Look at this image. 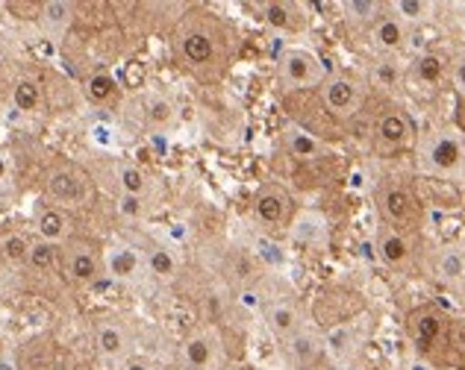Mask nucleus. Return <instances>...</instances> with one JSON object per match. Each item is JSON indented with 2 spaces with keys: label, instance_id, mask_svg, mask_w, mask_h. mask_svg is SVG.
Segmentation results:
<instances>
[{
  "label": "nucleus",
  "instance_id": "obj_39",
  "mask_svg": "<svg viewBox=\"0 0 465 370\" xmlns=\"http://www.w3.org/2000/svg\"><path fill=\"white\" fill-rule=\"evenodd\" d=\"M0 370H15V365H12L9 359H0Z\"/></svg>",
  "mask_w": 465,
  "mask_h": 370
},
{
  "label": "nucleus",
  "instance_id": "obj_24",
  "mask_svg": "<svg viewBox=\"0 0 465 370\" xmlns=\"http://www.w3.org/2000/svg\"><path fill=\"white\" fill-rule=\"evenodd\" d=\"M322 218H318L315 212H298L295 218H292V227H289V236L301 241V244H312L318 236H322Z\"/></svg>",
  "mask_w": 465,
  "mask_h": 370
},
{
  "label": "nucleus",
  "instance_id": "obj_31",
  "mask_svg": "<svg viewBox=\"0 0 465 370\" xmlns=\"http://www.w3.org/2000/svg\"><path fill=\"white\" fill-rule=\"evenodd\" d=\"M118 185L124 194H133V197H142L144 189H148V177H144V170L136 168V165H121L118 168Z\"/></svg>",
  "mask_w": 465,
  "mask_h": 370
},
{
  "label": "nucleus",
  "instance_id": "obj_16",
  "mask_svg": "<svg viewBox=\"0 0 465 370\" xmlns=\"http://www.w3.org/2000/svg\"><path fill=\"white\" fill-rule=\"evenodd\" d=\"M104 268H106V274L113 277V279L127 282V279H136L139 277L142 258H139L136 250H133V247H127V244H113L104 253Z\"/></svg>",
  "mask_w": 465,
  "mask_h": 370
},
{
  "label": "nucleus",
  "instance_id": "obj_15",
  "mask_svg": "<svg viewBox=\"0 0 465 370\" xmlns=\"http://www.w3.org/2000/svg\"><path fill=\"white\" fill-rule=\"evenodd\" d=\"M65 270L71 282H77V286H94L97 277H101V262H97L94 250H89L85 244H71Z\"/></svg>",
  "mask_w": 465,
  "mask_h": 370
},
{
  "label": "nucleus",
  "instance_id": "obj_37",
  "mask_svg": "<svg viewBox=\"0 0 465 370\" xmlns=\"http://www.w3.org/2000/svg\"><path fill=\"white\" fill-rule=\"evenodd\" d=\"M124 370H153L151 365H144V362H127Z\"/></svg>",
  "mask_w": 465,
  "mask_h": 370
},
{
  "label": "nucleus",
  "instance_id": "obj_1",
  "mask_svg": "<svg viewBox=\"0 0 465 370\" xmlns=\"http://www.w3.org/2000/svg\"><path fill=\"white\" fill-rule=\"evenodd\" d=\"M448 332H450V317L433 303L415 306L407 315V336L412 341L415 353L424 355V359L436 367L457 365L454 355H450Z\"/></svg>",
  "mask_w": 465,
  "mask_h": 370
},
{
  "label": "nucleus",
  "instance_id": "obj_13",
  "mask_svg": "<svg viewBox=\"0 0 465 370\" xmlns=\"http://www.w3.org/2000/svg\"><path fill=\"white\" fill-rule=\"evenodd\" d=\"M377 256L389 268H403L412 258V241L407 239V232H398L383 224L377 232Z\"/></svg>",
  "mask_w": 465,
  "mask_h": 370
},
{
  "label": "nucleus",
  "instance_id": "obj_20",
  "mask_svg": "<svg viewBox=\"0 0 465 370\" xmlns=\"http://www.w3.org/2000/svg\"><path fill=\"white\" fill-rule=\"evenodd\" d=\"M283 144H286V151L295 159H318V156H324V144L318 141V135H312L310 130H303V127H289L283 132Z\"/></svg>",
  "mask_w": 465,
  "mask_h": 370
},
{
  "label": "nucleus",
  "instance_id": "obj_32",
  "mask_svg": "<svg viewBox=\"0 0 465 370\" xmlns=\"http://www.w3.org/2000/svg\"><path fill=\"white\" fill-rule=\"evenodd\" d=\"M27 265L33 270H51L56 265V244H51V241H35L33 250H30Z\"/></svg>",
  "mask_w": 465,
  "mask_h": 370
},
{
  "label": "nucleus",
  "instance_id": "obj_10",
  "mask_svg": "<svg viewBox=\"0 0 465 370\" xmlns=\"http://www.w3.org/2000/svg\"><path fill=\"white\" fill-rule=\"evenodd\" d=\"M218 355V332L213 326L192 329L180 347V359L186 370H213Z\"/></svg>",
  "mask_w": 465,
  "mask_h": 370
},
{
  "label": "nucleus",
  "instance_id": "obj_6",
  "mask_svg": "<svg viewBox=\"0 0 465 370\" xmlns=\"http://www.w3.org/2000/svg\"><path fill=\"white\" fill-rule=\"evenodd\" d=\"M253 218L256 224L265 227V229H280L289 224L292 215V197L283 185L277 182H265L256 189L253 194Z\"/></svg>",
  "mask_w": 465,
  "mask_h": 370
},
{
  "label": "nucleus",
  "instance_id": "obj_18",
  "mask_svg": "<svg viewBox=\"0 0 465 370\" xmlns=\"http://www.w3.org/2000/svg\"><path fill=\"white\" fill-rule=\"evenodd\" d=\"M412 77L421 85H439L448 77V59L436 51H424L412 62Z\"/></svg>",
  "mask_w": 465,
  "mask_h": 370
},
{
  "label": "nucleus",
  "instance_id": "obj_27",
  "mask_svg": "<svg viewBox=\"0 0 465 370\" xmlns=\"http://www.w3.org/2000/svg\"><path fill=\"white\" fill-rule=\"evenodd\" d=\"M39 15L42 21L47 24L51 30L63 33L68 24H71V15H74V6L65 4V0H47V4L39 6Z\"/></svg>",
  "mask_w": 465,
  "mask_h": 370
},
{
  "label": "nucleus",
  "instance_id": "obj_17",
  "mask_svg": "<svg viewBox=\"0 0 465 370\" xmlns=\"http://www.w3.org/2000/svg\"><path fill=\"white\" fill-rule=\"evenodd\" d=\"M265 324H268V329H272L280 341H289L292 336H295V332L303 329L301 312H298L295 303H274L272 308H268Z\"/></svg>",
  "mask_w": 465,
  "mask_h": 370
},
{
  "label": "nucleus",
  "instance_id": "obj_2",
  "mask_svg": "<svg viewBox=\"0 0 465 370\" xmlns=\"http://www.w3.org/2000/svg\"><path fill=\"white\" fill-rule=\"evenodd\" d=\"M377 212H381L386 227L398 229V232L419 229L421 220H424L421 200L403 182H386V185H381V191H377Z\"/></svg>",
  "mask_w": 465,
  "mask_h": 370
},
{
  "label": "nucleus",
  "instance_id": "obj_23",
  "mask_svg": "<svg viewBox=\"0 0 465 370\" xmlns=\"http://www.w3.org/2000/svg\"><path fill=\"white\" fill-rule=\"evenodd\" d=\"M144 265H148V274H153L156 279H163V282H171L177 277V258L171 250H165V247H151Z\"/></svg>",
  "mask_w": 465,
  "mask_h": 370
},
{
  "label": "nucleus",
  "instance_id": "obj_7",
  "mask_svg": "<svg viewBox=\"0 0 465 370\" xmlns=\"http://www.w3.org/2000/svg\"><path fill=\"white\" fill-rule=\"evenodd\" d=\"M424 162L436 177H457L465 168V147L454 132H439L436 139L427 144Z\"/></svg>",
  "mask_w": 465,
  "mask_h": 370
},
{
  "label": "nucleus",
  "instance_id": "obj_19",
  "mask_svg": "<svg viewBox=\"0 0 465 370\" xmlns=\"http://www.w3.org/2000/svg\"><path fill=\"white\" fill-rule=\"evenodd\" d=\"M35 229H39L42 241L59 244V241H65L68 229H71V220H68V215L63 212V209L47 206L39 212V218H35Z\"/></svg>",
  "mask_w": 465,
  "mask_h": 370
},
{
  "label": "nucleus",
  "instance_id": "obj_35",
  "mask_svg": "<svg viewBox=\"0 0 465 370\" xmlns=\"http://www.w3.org/2000/svg\"><path fill=\"white\" fill-rule=\"evenodd\" d=\"M118 212H121V215H127V218H139V215H142V197L121 194V200H118Z\"/></svg>",
  "mask_w": 465,
  "mask_h": 370
},
{
  "label": "nucleus",
  "instance_id": "obj_28",
  "mask_svg": "<svg viewBox=\"0 0 465 370\" xmlns=\"http://www.w3.org/2000/svg\"><path fill=\"white\" fill-rule=\"evenodd\" d=\"M30 250H33V244H30L27 236H24V232H9V236H4V241H0V253H4V258L12 265L27 262Z\"/></svg>",
  "mask_w": 465,
  "mask_h": 370
},
{
  "label": "nucleus",
  "instance_id": "obj_3",
  "mask_svg": "<svg viewBox=\"0 0 465 370\" xmlns=\"http://www.w3.org/2000/svg\"><path fill=\"white\" fill-rule=\"evenodd\" d=\"M415 141V123L412 118L398 106L383 109L374 121V151L381 156L403 153Z\"/></svg>",
  "mask_w": 465,
  "mask_h": 370
},
{
  "label": "nucleus",
  "instance_id": "obj_33",
  "mask_svg": "<svg viewBox=\"0 0 465 370\" xmlns=\"http://www.w3.org/2000/svg\"><path fill=\"white\" fill-rule=\"evenodd\" d=\"M345 12H348L353 21H369V24H374L377 18H381L383 4H374V0H351V4H345Z\"/></svg>",
  "mask_w": 465,
  "mask_h": 370
},
{
  "label": "nucleus",
  "instance_id": "obj_5",
  "mask_svg": "<svg viewBox=\"0 0 465 370\" xmlns=\"http://www.w3.org/2000/svg\"><path fill=\"white\" fill-rule=\"evenodd\" d=\"M318 94H322L327 115L336 121H348L362 109V85L348 77V73H330V77H324V83L318 85Z\"/></svg>",
  "mask_w": 465,
  "mask_h": 370
},
{
  "label": "nucleus",
  "instance_id": "obj_26",
  "mask_svg": "<svg viewBox=\"0 0 465 370\" xmlns=\"http://www.w3.org/2000/svg\"><path fill=\"white\" fill-rule=\"evenodd\" d=\"M118 92V83L113 80V73H104V71H97L89 77V83H85V97H89L92 103H109L115 97Z\"/></svg>",
  "mask_w": 465,
  "mask_h": 370
},
{
  "label": "nucleus",
  "instance_id": "obj_25",
  "mask_svg": "<svg viewBox=\"0 0 465 370\" xmlns=\"http://www.w3.org/2000/svg\"><path fill=\"white\" fill-rule=\"evenodd\" d=\"M371 85L377 92H395L401 80H403V73H401V65L395 59H383V62H377V65L371 68Z\"/></svg>",
  "mask_w": 465,
  "mask_h": 370
},
{
  "label": "nucleus",
  "instance_id": "obj_34",
  "mask_svg": "<svg viewBox=\"0 0 465 370\" xmlns=\"http://www.w3.org/2000/svg\"><path fill=\"white\" fill-rule=\"evenodd\" d=\"M391 9L398 12L401 21H421L427 12H430V4H421V0H398V4H391Z\"/></svg>",
  "mask_w": 465,
  "mask_h": 370
},
{
  "label": "nucleus",
  "instance_id": "obj_11",
  "mask_svg": "<svg viewBox=\"0 0 465 370\" xmlns=\"http://www.w3.org/2000/svg\"><path fill=\"white\" fill-rule=\"evenodd\" d=\"M324 353H327L324 338L312 336V332H307V329L295 332V336L286 341V355L298 370H315L318 365H322Z\"/></svg>",
  "mask_w": 465,
  "mask_h": 370
},
{
  "label": "nucleus",
  "instance_id": "obj_29",
  "mask_svg": "<svg viewBox=\"0 0 465 370\" xmlns=\"http://www.w3.org/2000/svg\"><path fill=\"white\" fill-rule=\"evenodd\" d=\"M144 115H148V123L151 127H168L171 121H174V115H177V109H174V103L168 101V97H163V94H153L151 101H148V109H144Z\"/></svg>",
  "mask_w": 465,
  "mask_h": 370
},
{
  "label": "nucleus",
  "instance_id": "obj_36",
  "mask_svg": "<svg viewBox=\"0 0 465 370\" xmlns=\"http://www.w3.org/2000/svg\"><path fill=\"white\" fill-rule=\"evenodd\" d=\"M450 83H454L457 94L465 101V56L460 62H454V68H450Z\"/></svg>",
  "mask_w": 465,
  "mask_h": 370
},
{
  "label": "nucleus",
  "instance_id": "obj_12",
  "mask_svg": "<svg viewBox=\"0 0 465 370\" xmlns=\"http://www.w3.org/2000/svg\"><path fill=\"white\" fill-rule=\"evenodd\" d=\"M262 21L268 27H274L280 33H301L307 27V15H303V6L289 4V0H272V4H262Z\"/></svg>",
  "mask_w": 465,
  "mask_h": 370
},
{
  "label": "nucleus",
  "instance_id": "obj_21",
  "mask_svg": "<svg viewBox=\"0 0 465 370\" xmlns=\"http://www.w3.org/2000/svg\"><path fill=\"white\" fill-rule=\"evenodd\" d=\"M94 344H97V353L104 355V359L115 362L121 359V355L127 353V336L124 329H121L118 324H101L94 332Z\"/></svg>",
  "mask_w": 465,
  "mask_h": 370
},
{
  "label": "nucleus",
  "instance_id": "obj_4",
  "mask_svg": "<svg viewBox=\"0 0 465 370\" xmlns=\"http://www.w3.org/2000/svg\"><path fill=\"white\" fill-rule=\"evenodd\" d=\"M277 80L283 89H315V85L324 83V68H322V59L315 54L303 51V47H292L277 62Z\"/></svg>",
  "mask_w": 465,
  "mask_h": 370
},
{
  "label": "nucleus",
  "instance_id": "obj_9",
  "mask_svg": "<svg viewBox=\"0 0 465 370\" xmlns=\"http://www.w3.org/2000/svg\"><path fill=\"white\" fill-rule=\"evenodd\" d=\"M45 189H47V197H51V200L65 203V206H77L89 197V180H85V174L74 165H59L47 174Z\"/></svg>",
  "mask_w": 465,
  "mask_h": 370
},
{
  "label": "nucleus",
  "instance_id": "obj_30",
  "mask_svg": "<svg viewBox=\"0 0 465 370\" xmlns=\"http://www.w3.org/2000/svg\"><path fill=\"white\" fill-rule=\"evenodd\" d=\"M436 270L445 282H462L465 279V256L460 250H445L439 256Z\"/></svg>",
  "mask_w": 465,
  "mask_h": 370
},
{
  "label": "nucleus",
  "instance_id": "obj_40",
  "mask_svg": "<svg viewBox=\"0 0 465 370\" xmlns=\"http://www.w3.org/2000/svg\"><path fill=\"white\" fill-rule=\"evenodd\" d=\"M457 123L465 130V101H462V112H460V118H457Z\"/></svg>",
  "mask_w": 465,
  "mask_h": 370
},
{
  "label": "nucleus",
  "instance_id": "obj_14",
  "mask_svg": "<svg viewBox=\"0 0 465 370\" xmlns=\"http://www.w3.org/2000/svg\"><path fill=\"white\" fill-rule=\"evenodd\" d=\"M407 39H410L407 24H403L398 15H381L371 24V42H374L377 51L398 54L407 47Z\"/></svg>",
  "mask_w": 465,
  "mask_h": 370
},
{
  "label": "nucleus",
  "instance_id": "obj_38",
  "mask_svg": "<svg viewBox=\"0 0 465 370\" xmlns=\"http://www.w3.org/2000/svg\"><path fill=\"white\" fill-rule=\"evenodd\" d=\"M6 174H9V165H6V159H4V156H0V182H4V180H6Z\"/></svg>",
  "mask_w": 465,
  "mask_h": 370
},
{
  "label": "nucleus",
  "instance_id": "obj_8",
  "mask_svg": "<svg viewBox=\"0 0 465 370\" xmlns=\"http://www.w3.org/2000/svg\"><path fill=\"white\" fill-rule=\"evenodd\" d=\"M180 56L194 71L218 65V33L210 27H189L180 35Z\"/></svg>",
  "mask_w": 465,
  "mask_h": 370
},
{
  "label": "nucleus",
  "instance_id": "obj_41",
  "mask_svg": "<svg viewBox=\"0 0 465 370\" xmlns=\"http://www.w3.org/2000/svg\"><path fill=\"white\" fill-rule=\"evenodd\" d=\"M315 370H318V367H315Z\"/></svg>",
  "mask_w": 465,
  "mask_h": 370
},
{
  "label": "nucleus",
  "instance_id": "obj_22",
  "mask_svg": "<svg viewBox=\"0 0 465 370\" xmlns=\"http://www.w3.org/2000/svg\"><path fill=\"white\" fill-rule=\"evenodd\" d=\"M12 103H15V109H18V112H24V115L39 112V106H42V89H39V83L30 80V77L18 80L15 85H12Z\"/></svg>",
  "mask_w": 465,
  "mask_h": 370
}]
</instances>
